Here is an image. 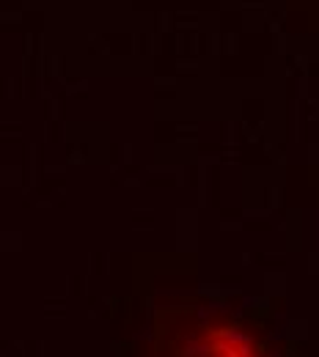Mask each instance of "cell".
Returning <instances> with one entry per match:
<instances>
[{
  "mask_svg": "<svg viewBox=\"0 0 319 357\" xmlns=\"http://www.w3.org/2000/svg\"><path fill=\"white\" fill-rule=\"evenodd\" d=\"M157 357H273L242 321L218 311L174 313L160 335Z\"/></svg>",
  "mask_w": 319,
  "mask_h": 357,
  "instance_id": "obj_1",
  "label": "cell"
}]
</instances>
